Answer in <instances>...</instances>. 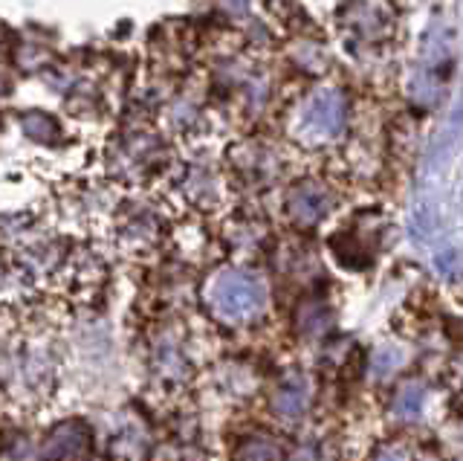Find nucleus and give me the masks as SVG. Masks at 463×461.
Masks as SVG:
<instances>
[{
    "label": "nucleus",
    "instance_id": "1a4fd4ad",
    "mask_svg": "<svg viewBox=\"0 0 463 461\" xmlns=\"http://www.w3.org/2000/svg\"><path fill=\"white\" fill-rule=\"evenodd\" d=\"M108 456H110V461H142L145 441L137 436V432H122V436L113 438Z\"/></svg>",
    "mask_w": 463,
    "mask_h": 461
},
{
    "label": "nucleus",
    "instance_id": "6e6552de",
    "mask_svg": "<svg viewBox=\"0 0 463 461\" xmlns=\"http://www.w3.org/2000/svg\"><path fill=\"white\" fill-rule=\"evenodd\" d=\"M423 386L420 383H405L400 392L394 395V403H391V415L397 421H414L420 418V409H423Z\"/></svg>",
    "mask_w": 463,
    "mask_h": 461
},
{
    "label": "nucleus",
    "instance_id": "f03ea898",
    "mask_svg": "<svg viewBox=\"0 0 463 461\" xmlns=\"http://www.w3.org/2000/svg\"><path fill=\"white\" fill-rule=\"evenodd\" d=\"M90 429H87L84 421H61L58 427H52L47 436L41 438L38 456L41 461H84L90 456Z\"/></svg>",
    "mask_w": 463,
    "mask_h": 461
},
{
    "label": "nucleus",
    "instance_id": "423d86ee",
    "mask_svg": "<svg viewBox=\"0 0 463 461\" xmlns=\"http://www.w3.org/2000/svg\"><path fill=\"white\" fill-rule=\"evenodd\" d=\"M232 461H284V450L269 436H250L235 447Z\"/></svg>",
    "mask_w": 463,
    "mask_h": 461
},
{
    "label": "nucleus",
    "instance_id": "20e7f679",
    "mask_svg": "<svg viewBox=\"0 0 463 461\" xmlns=\"http://www.w3.org/2000/svg\"><path fill=\"white\" fill-rule=\"evenodd\" d=\"M342 99L336 93H318L313 96L301 113V128L310 137H333L342 128Z\"/></svg>",
    "mask_w": 463,
    "mask_h": 461
},
{
    "label": "nucleus",
    "instance_id": "f257e3e1",
    "mask_svg": "<svg viewBox=\"0 0 463 461\" xmlns=\"http://www.w3.org/2000/svg\"><path fill=\"white\" fill-rule=\"evenodd\" d=\"M267 299L269 296H267L264 279H260L258 273L241 270V267L214 273L206 282V291H203L206 311L217 322H226V325H246L258 320V316L267 311Z\"/></svg>",
    "mask_w": 463,
    "mask_h": 461
},
{
    "label": "nucleus",
    "instance_id": "7ed1b4c3",
    "mask_svg": "<svg viewBox=\"0 0 463 461\" xmlns=\"http://www.w3.org/2000/svg\"><path fill=\"white\" fill-rule=\"evenodd\" d=\"M310 400H313V380L307 374L293 371L275 386V392L269 398V407L275 415L287 418V421H296L304 412L310 409Z\"/></svg>",
    "mask_w": 463,
    "mask_h": 461
},
{
    "label": "nucleus",
    "instance_id": "9d476101",
    "mask_svg": "<svg viewBox=\"0 0 463 461\" xmlns=\"http://www.w3.org/2000/svg\"><path fill=\"white\" fill-rule=\"evenodd\" d=\"M402 360H405L402 349H397V345H383V349L376 351L371 360V374L376 380H385L388 374H394L402 366Z\"/></svg>",
    "mask_w": 463,
    "mask_h": 461
},
{
    "label": "nucleus",
    "instance_id": "9b49d317",
    "mask_svg": "<svg viewBox=\"0 0 463 461\" xmlns=\"http://www.w3.org/2000/svg\"><path fill=\"white\" fill-rule=\"evenodd\" d=\"M371 461H411V458H409V453H405V447H400V444H385V447H380V450L373 453Z\"/></svg>",
    "mask_w": 463,
    "mask_h": 461
},
{
    "label": "nucleus",
    "instance_id": "39448f33",
    "mask_svg": "<svg viewBox=\"0 0 463 461\" xmlns=\"http://www.w3.org/2000/svg\"><path fill=\"white\" fill-rule=\"evenodd\" d=\"M330 209V197L325 189H318L316 183H301L298 189H293L289 195V215L293 221H298L301 226L318 224Z\"/></svg>",
    "mask_w": 463,
    "mask_h": 461
},
{
    "label": "nucleus",
    "instance_id": "0eeeda50",
    "mask_svg": "<svg viewBox=\"0 0 463 461\" xmlns=\"http://www.w3.org/2000/svg\"><path fill=\"white\" fill-rule=\"evenodd\" d=\"M333 322V316H330V308L322 305V302H304V305L298 308V334L301 337H307V340H316V337H325L327 334V328Z\"/></svg>",
    "mask_w": 463,
    "mask_h": 461
}]
</instances>
